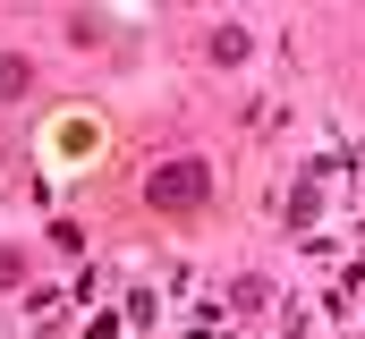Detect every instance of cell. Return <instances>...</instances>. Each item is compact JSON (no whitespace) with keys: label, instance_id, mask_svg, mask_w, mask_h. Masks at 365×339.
<instances>
[{"label":"cell","instance_id":"cell-1","mask_svg":"<svg viewBox=\"0 0 365 339\" xmlns=\"http://www.w3.org/2000/svg\"><path fill=\"white\" fill-rule=\"evenodd\" d=\"M145 204H153V212H204V204H212V162H195V153L153 162L145 170Z\"/></svg>","mask_w":365,"mask_h":339},{"label":"cell","instance_id":"cell-2","mask_svg":"<svg viewBox=\"0 0 365 339\" xmlns=\"http://www.w3.org/2000/svg\"><path fill=\"white\" fill-rule=\"evenodd\" d=\"M204 51H212L221 68H238V60H247V26H212V43H204Z\"/></svg>","mask_w":365,"mask_h":339},{"label":"cell","instance_id":"cell-3","mask_svg":"<svg viewBox=\"0 0 365 339\" xmlns=\"http://www.w3.org/2000/svg\"><path fill=\"white\" fill-rule=\"evenodd\" d=\"M264 297H272V280H264V271H238V280H230V306H238V314H255Z\"/></svg>","mask_w":365,"mask_h":339},{"label":"cell","instance_id":"cell-4","mask_svg":"<svg viewBox=\"0 0 365 339\" xmlns=\"http://www.w3.org/2000/svg\"><path fill=\"white\" fill-rule=\"evenodd\" d=\"M9 280H26V254L17 246H0V288H9Z\"/></svg>","mask_w":365,"mask_h":339},{"label":"cell","instance_id":"cell-5","mask_svg":"<svg viewBox=\"0 0 365 339\" xmlns=\"http://www.w3.org/2000/svg\"><path fill=\"white\" fill-rule=\"evenodd\" d=\"M0 93H26V60H0Z\"/></svg>","mask_w":365,"mask_h":339}]
</instances>
